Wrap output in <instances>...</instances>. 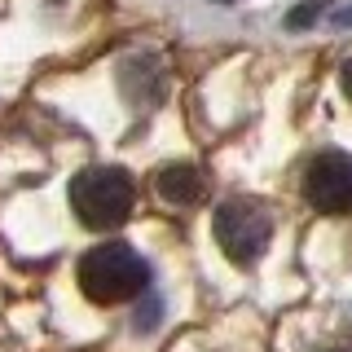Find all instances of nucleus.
Wrapping results in <instances>:
<instances>
[{
    "label": "nucleus",
    "instance_id": "obj_1",
    "mask_svg": "<svg viewBox=\"0 0 352 352\" xmlns=\"http://www.w3.org/2000/svg\"><path fill=\"white\" fill-rule=\"evenodd\" d=\"M150 286V264L128 242H102L80 260V291L93 304H124Z\"/></svg>",
    "mask_w": 352,
    "mask_h": 352
},
{
    "label": "nucleus",
    "instance_id": "obj_2",
    "mask_svg": "<svg viewBox=\"0 0 352 352\" xmlns=\"http://www.w3.org/2000/svg\"><path fill=\"white\" fill-rule=\"evenodd\" d=\"M137 203V185L124 168H84L71 181V212L88 229H115Z\"/></svg>",
    "mask_w": 352,
    "mask_h": 352
},
{
    "label": "nucleus",
    "instance_id": "obj_3",
    "mask_svg": "<svg viewBox=\"0 0 352 352\" xmlns=\"http://www.w3.org/2000/svg\"><path fill=\"white\" fill-rule=\"evenodd\" d=\"M216 242L234 264H256L264 251H269V238H273V220L260 203L251 198H229V203L216 207Z\"/></svg>",
    "mask_w": 352,
    "mask_h": 352
},
{
    "label": "nucleus",
    "instance_id": "obj_4",
    "mask_svg": "<svg viewBox=\"0 0 352 352\" xmlns=\"http://www.w3.org/2000/svg\"><path fill=\"white\" fill-rule=\"evenodd\" d=\"M304 198L322 216H352V154L326 150L304 168Z\"/></svg>",
    "mask_w": 352,
    "mask_h": 352
},
{
    "label": "nucleus",
    "instance_id": "obj_5",
    "mask_svg": "<svg viewBox=\"0 0 352 352\" xmlns=\"http://www.w3.org/2000/svg\"><path fill=\"white\" fill-rule=\"evenodd\" d=\"M154 185H159V198H168L172 207H194L198 198H203V190H207L203 172L190 168V163H172V168H163L159 176H154Z\"/></svg>",
    "mask_w": 352,
    "mask_h": 352
},
{
    "label": "nucleus",
    "instance_id": "obj_6",
    "mask_svg": "<svg viewBox=\"0 0 352 352\" xmlns=\"http://www.w3.org/2000/svg\"><path fill=\"white\" fill-rule=\"evenodd\" d=\"M330 5V0H304V5L300 9H295V14L291 18H286V27H291V31H300V27H308V22H313L317 14H322V9Z\"/></svg>",
    "mask_w": 352,
    "mask_h": 352
},
{
    "label": "nucleus",
    "instance_id": "obj_7",
    "mask_svg": "<svg viewBox=\"0 0 352 352\" xmlns=\"http://www.w3.org/2000/svg\"><path fill=\"white\" fill-rule=\"evenodd\" d=\"M339 80H344V93L352 97V62H344V75H339Z\"/></svg>",
    "mask_w": 352,
    "mask_h": 352
},
{
    "label": "nucleus",
    "instance_id": "obj_8",
    "mask_svg": "<svg viewBox=\"0 0 352 352\" xmlns=\"http://www.w3.org/2000/svg\"><path fill=\"white\" fill-rule=\"evenodd\" d=\"M348 22H352V5L344 9V14H335V27H348Z\"/></svg>",
    "mask_w": 352,
    "mask_h": 352
},
{
    "label": "nucleus",
    "instance_id": "obj_9",
    "mask_svg": "<svg viewBox=\"0 0 352 352\" xmlns=\"http://www.w3.org/2000/svg\"><path fill=\"white\" fill-rule=\"evenodd\" d=\"M335 352H344V348H335Z\"/></svg>",
    "mask_w": 352,
    "mask_h": 352
}]
</instances>
